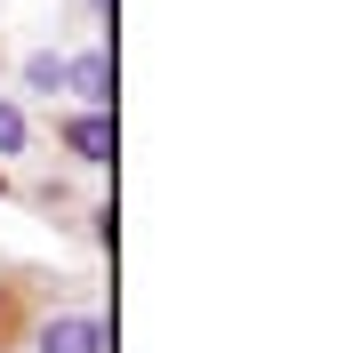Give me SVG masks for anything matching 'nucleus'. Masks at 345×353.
Returning <instances> with one entry per match:
<instances>
[{
	"mask_svg": "<svg viewBox=\"0 0 345 353\" xmlns=\"http://www.w3.org/2000/svg\"><path fill=\"white\" fill-rule=\"evenodd\" d=\"M32 353H105V313H88V305L48 313L41 330H32Z\"/></svg>",
	"mask_w": 345,
	"mask_h": 353,
	"instance_id": "f257e3e1",
	"label": "nucleus"
},
{
	"mask_svg": "<svg viewBox=\"0 0 345 353\" xmlns=\"http://www.w3.org/2000/svg\"><path fill=\"white\" fill-rule=\"evenodd\" d=\"M57 137H65V153L81 161V169H105L112 161V112H65Z\"/></svg>",
	"mask_w": 345,
	"mask_h": 353,
	"instance_id": "f03ea898",
	"label": "nucleus"
},
{
	"mask_svg": "<svg viewBox=\"0 0 345 353\" xmlns=\"http://www.w3.org/2000/svg\"><path fill=\"white\" fill-rule=\"evenodd\" d=\"M65 65H72V97H81V112H105V105H112V65H105V48L88 41V48H72Z\"/></svg>",
	"mask_w": 345,
	"mask_h": 353,
	"instance_id": "7ed1b4c3",
	"label": "nucleus"
},
{
	"mask_svg": "<svg viewBox=\"0 0 345 353\" xmlns=\"http://www.w3.org/2000/svg\"><path fill=\"white\" fill-rule=\"evenodd\" d=\"M24 88H32V97H65V88H72L65 48H32V57H24Z\"/></svg>",
	"mask_w": 345,
	"mask_h": 353,
	"instance_id": "20e7f679",
	"label": "nucleus"
},
{
	"mask_svg": "<svg viewBox=\"0 0 345 353\" xmlns=\"http://www.w3.org/2000/svg\"><path fill=\"white\" fill-rule=\"evenodd\" d=\"M24 145H32V121L17 97H0V161H24Z\"/></svg>",
	"mask_w": 345,
	"mask_h": 353,
	"instance_id": "39448f33",
	"label": "nucleus"
},
{
	"mask_svg": "<svg viewBox=\"0 0 345 353\" xmlns=\"http://www.w3.org/2000/svg\"><path fill=\"white\" fill-rule=\"evenodd\" d=\"M88 8H105V0H88Z\"/></svg>",
	"mask_w": 345,
	"mask_h": 353,
	"instance_id": "423d86ee",
	"label": "nucleus"
}]
</instances>
